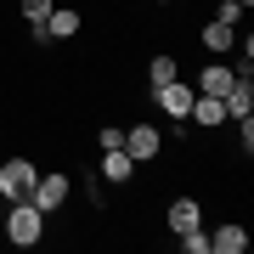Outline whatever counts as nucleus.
Returning a JSON list of instances; mask_svg holds the SVG:
<instances>
[{
  "instance_id": "f257e3e1",
  "label": "nucleus",
  "mask_w": 254,
  "mask_h": 254,
  "mask_svg": "<svg viewBox=\"0 0 254 254\" xmlns=\"http://www.w3.org/2000/svg\"><path fill=\"white\" fill-rule=\"evenodd\" d=\"M6 237H11L17 249H34L40 237H46V215H40L28 198H17V203L6 209Z\"/></svg>"
},
{
  "instance_id": "f03ea898",
  "label": "nucleus",
  "mask_w": 254,
  "mask_h": 254,
  "mask_svg": "<svg viewBox=\"0 0 254 254\" xmlns=\"http://www.w3.org/2000/svg\"><path fill=\"white\" fill-rule=\"evenodd\" d=\"M34 181H40V170H34V158H6L0 164V198L6 203H17V198H28V192H34Z\"/></svg>"
},
{
  "instance_id": "7ed1b4c3",
  "label": "nucleus",
  "mask_w": 254,
  "mask_h": 254,
  "mask_svg": "<svg viewBox=\"0 0 254 254\" xmlns=\"http://www.w3.org/2000/svg\"><path fill=\"white\" fill-rule=\"evenodd\" d=\"M68 192H73V181H68L63 170H51V175H40V181H34V192H28V203H34L40 215H57V209L68 203Z\"/></svg>"
},
{
  "instance_id": "20e7f679",
  "label": "nucleus",
  "mask_w": 254,
  "mask_h": 254,
  "mask_svg": "<svg viewBox=\"0 0 254 254\" xmlns=\"http://www.w3.org/2000/svg\"><path fill=\"white\" fill-rule=\"evenodd\" d=\"M96 175L108 187H130L136 181V158L125 153V147H102V164H96Z\"/></svg>"
},
{
  "instance_id": "39448f33",
  "label": "nucleus",
  "mask_w": 254,
  "mask_h": 254,
  "mask_svg": "<svg viewBox=\"0 0 254 254\" xmlns=\"http://www.w3.org/2000/svg\"><path fill=\"white\" fill-rule=\"evenodd\" d=\"M125 153L136 158V164H153V158L164 153V136H158L153 125H130V130H125Z\"/></svg>"
},
{
  "instance_id": "423d86ee",
  "label": "nucleus",
  "mask_w": 254,
  "mask_h": 254,
  "mask_svg": "<svg viewBox=\"0 0 254 254\" xmlns=\"http://www.w3.org/2000/svg\"><path fill=\"white\" fill-rule=\"evenodd\" d=\"M164 226H170V232H192V226H203V203L187 198V192H181V198H170V209H164Z\"/></svg>"
},
{
  "instance_id": "0eeeda50",
  "label": "nucleus",
  "mask_w": 254,
  "mask_h": 254,
  "mask_svg": "<svg viewBox=\"0 0 254 254\" xmlns=\"http://www.w3.org/2000/svg\"><path fill=\"white\" fill-rule=\"evenodd\" d=\"M198 46H203V51H215V57H232V51H237V28H232V23H220V17H209V23L198 28Z\"/></svg>"
},
{
  "instance_id": "6e6552de",
  "label": "nucleus",
  "mask_w": 254,
  "mask_h": 254,
  "mask_svg": "<svg viewBox=\"0 0 254 254\" xmlns=\"http://www.w3.org/2000/svg\"><path fill=\"white\" fill-rule=\"evenodd\" d=\"M192 96H198V91L181 85V79H170V85H158V91H153V102H158L170 119H187V113H192Z\"/></svg>"
},
{
  "instance_id": "1a4fd4ad",
  "label": "nucleus",
  "mask_w": 254,
  "mask_h": 254,
  "mask_svg": "<svg viewBox=\"0 0 254 254\" xmlns=\"http://www.w3.org/2000/svg\"><path fill=\"white\" fill-rule=\"evenodd\" d=\"M187 119H198V130H220V125H226V102H220V96H192V113Z\"/></svg>"
},
{
  "instance_id": "9d476101",
  "label": "nucleus",
  "mask_w": 254,
  "mask_h": 254,
  "mask_svg": "<svg viewBox=\"0 0 254 254\" xmlns=\"http://www.w3.org/2000/svg\"><path fill=\"white\" fill-rule=\"evenodd\" d=\"M209 249H215V254H243L249 249V226H237V220L215 226V232H209Z\"/></svg>"
},
{
  "instance_id": "9b49d317",
  "label": "nucleus",
  "mask_w": 254,
  "mask_h": 254,
  "mask_svg": "<svg viewBox=\"0 0 254 254\" xmlns=\"http://www.w3.org/2000/svg\"><path fill=\"white\" fill-rule=\"evenodd\" d=\"M79 28H85V17H79L73 6H51V17H46V34H51V40H73Z\"/></svg>"
},
{
  "instance_id": "f8f14e48",
  "label": "nucleus",
  "mask_w": 254,
  "mask_h": 254,
  "mask_svg": "<svg viewBox=\"0 0 254 254\" xmlns=\"http://www.w3.org/2000/svg\"><path fill=\"white\" fill-rule=\"evenodd\" d=\"M232 79H237L232 63H209V68L198 73V91H203V96H226V91H232Z\"/></svg>"
},
{
  "instance_id": "ddd939ff",
  "label": "nucleus",
  "mask_w": 254,
  "mask_h": 254,
  "mask_svg": "<svg viewBox=\"0 0 254 254\" xmlns=\"http://www.w3.org/2000/svg\"><path fill=\"white\" fill-rule=\"evenodd\" d=\"M181 79V63H175L170 51H153V63H147V91H158V85Z\"/></svg>"
},
{
  "instance_id": "4468645a",
  "label": "nucleus",
  "mask_w": 254,
  "mask_h": 254,
  "mask_svg": "<svg viewBox=\"0 0 254 254\" xmlns=\"http://www.w3.org/2000/svg\"><path fill=\"white\" fill-rule=\"evenodd\" d=\"M220 102H226V119H243V113H254V85L249 79H232V91Z\"/></svg>"
},
{
  "instance_id": "2eb2a0df",
  "label": "nucleus",
  "mask_w": 254,
  "mask_h": 254,
  "mask_svg": "<svg viewBox=\"0 0 254 254\" xmlns=\"http://www.w3.org/2000/svg\"><path fill=\"white\" fill-rule=\"evenodd\" d=\"M51 6H57V0H17V17L34 28V23H46V17H51Z\"/></svg>"
},
{
  "instance_id": "dca6fc26",
  "label": "nucleus",
  "mask_w": 254,
  "mask_h": 254,
  "mask_svg": "<svg viewBox=\"0 0 254 254\" xmlns=\"http://www.w3.org/2000/svg\"><path fill=\"white\" fill-rule=\"evenodd\" d=\"M175 237H181V249H187V254H209V232H203V226H192V232H175Z\"/></svg>"
},
{
  "instance_id": "f3484780",
  "label": "nucleus",
  "mask_w": 254,
  "mask_h": 254,
  "mask_svg": "<svg viewBox=\"0 0 254 254\" xmlns=\"http://www.w3.org/2000/svg\"><path fill=\"white\" fill-rule=\"evenodd\" d=\"M215 17L237 28V23H243V6H237V0H220V6H215Z\"/></svg>"
},
{
  "instance_id": "a211bd4d",
  "label": "nucleus",
  "mask_w": 254,
  "mask_h": 254,
  "mask_svg": "<svg viewBox=\"0 0 254 254\" xmlns=\"http://www.w3.org/2000/svg\"><path fill=\"white\" fill-rule=\"evenodd\" d=\"M237 125H243V136H237V147H243V158H249V153H254V113H243Z\"/></svg>"
},
{
  "instance_id": "6ab92c4d",
  "label": "nucleus",
  "mask_w": 254,
  "mask_h": 254,
  "mask_svg": "<svg viewBox=\"0 0 254 254\" xmlns=\"http://www.w3.org/2000/svg\"><path fill=\"white\" fill-rule=\"evenodd\" d=\"M96 147H125V130H119V125H102V136H96Z\"/></svg>"
},
{
  "instance_id": "aec40b11",
  "label": "nucleus",
  "mask_w": 254,
  "mask_h": 254,
  "mask_svg": "<svg viewBox=\"0 0 254 254\" xmlns=\"http://www.w3.org/2000/svg\"><path fill=\"white\" fill-rule=\"evenodd\" d=\"M147 6H175V0H147Z\"/></svg>"
}]
</instances>
